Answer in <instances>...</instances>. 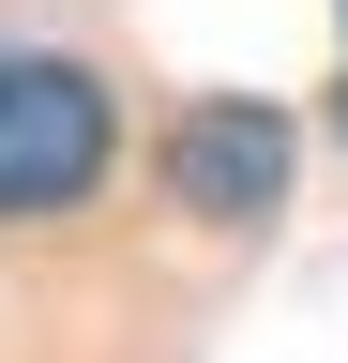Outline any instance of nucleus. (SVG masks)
<instances>
[{"instance_id":"f257e3e1","label":"nucleus","mask_w":348,"mask_h":363,"mask_svg":"<svg viewBox=\"0 0 348 363\" xmlns=\"http://www.w3.org/2000/svg\"><path fill=\"white\" fill-rule=\"evenodd\" d=\"M106 152H121L106 91L76 76L61 45H0V212H16V227L76 212V197L106 182Z\"/></svg>"},{"instance_id":"f03ea898","label":"nucleus","mask_w":348,"mask_h":363,"mask_svg":"<svg viewBox=\"0 0 348 363\" xmlns=\"http://www.w3.org/2000/svg\"><path fill=\"white\" fill-rule=\"evenodd\" d=\"M167 197H182L197 227H257L288 197V121L242 106V91H228V106H182V121H167Z\"/></svg>"}]
</instances>
